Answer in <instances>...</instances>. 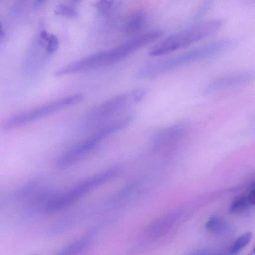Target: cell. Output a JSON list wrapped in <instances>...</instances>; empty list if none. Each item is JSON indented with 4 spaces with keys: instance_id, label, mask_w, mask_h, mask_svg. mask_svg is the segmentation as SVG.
<instances>
[{
    "instance_id": "obj_17",
    "label": "cell",
    "mask_w": 255,
    "mask_h": 255,
    "mask_svg": "<svg viewBox=\"0 0 255 255\" xmlns=\"http://www.w3.org/2000/svg\"><path fill=\"white\" fill-rule=\"evenodd\" d=\"M247 197L250 204L251 205H254L255 204V188L254 183H253L251 186L250 190Z\"/></svg>"
},
{
    "instance_id": "obj_9",
    "label": "cell",
    "mask_w": 255,
    "mask_h": 255,
    "mask_svg": "<svg viewBox=\"0 0 255 255\" xmlns=\"http://www.w3.org/2000/svg\"><path fill=\"white\" fill-rule=\"evenodd\" d=\"M90 240L88 236L81 237L66 246L57 255H77L87 246Z\"/></svg>"
},
{
    "instance_id": "obj_2",
    "label": "cell",
    "mask_w": 255,
    "mask_h": 255,
    "mask_svg": "<svg viewBox=\"0 0 255 255\" xmlns=\"http://www.w3.org/2000/svg\"><path fill=\"white\" fill-rule=\"evenodd\" d=\"M223 23L220 19L196 23L166 38L155 46L149 54L157 56L188 47L215 33L221 28Z\"/></svg>"
},
{
    "instance_id": "obj_8",
    "label": "cell",
    "mask_w": 255,
    "mask_h": 255,
    "mask_svg": "<svg viewBox=\"0 0 255 255\" xmlns=\"http://www.w3.org/2000/svg\"><path fill=\"white\" fill-rule=\"evenodd\" d=\"M252 70H245L218 78L211 82L205 88L206 94H212L236 87L248 83L254 77Z\"/></svg>"
},
{
    "instance_id": "obj_15",
    "label": "cell",
    "mask_w": 255,
    "mask_h": 255,
    "mask_svg": "<svg viewBox=\"0 0 255 255\" xmlns=\"http://www.w3.org/2000/svg\"><path fill=\"white\" fill-rule=\"evenodd\" d=\"M46 49L49 53L55 52L58 48L59 40L58 38L53 34H49L47 39Z\"/></svg>"
},
{
    "instance_id": "obj_13",
    "label": "cell",
    "mask_w": 255,
    "mask_h": 255,
    "mask_svg": "<svg viewBox=\"0 0 255 255\" xmlns=\"http://www.w3.org/2000/svg\"><path fill=\"white\" fill-rule=\"evenodd\" d=\"M145 20V15L143 13H137L127 24L126 30L131 33L138 31L144 24Z\"/></svg>"
},
{
    "instance_id": "obj_19",
    "label": "cell",
    "mask_w": 255,
    "mask_h": 255,
    "mask_svg": "<svg viewBox=\"0 0 255 255\" xmlns=\"http://www.w3.org/2000/svg\"><path fill=\"white\" fill-rule=\"evenodd\" d=\"M49 36L48 32L45 30H42L40 33V38L42 41H46L47 38Z\"/></svg>"
},
{
    "instance_id": "obj_18",
    "label": "cell",
    "mask_w": 255,
    "mask_h": 255,
    "mask_svg": "<svg viewBox=\"0 0 255 255\" xmlns=\"http://www.w3.org/2000/svg\"><path fill=\"white\" fill-rule=\"evenodd\" d=\"M210 5V4L208 2L204 3V4L201 6L200 9L198 11L196 16L199 17L205 13L206 11L209 8Z\"/></svg>"
},
{
    "instance_id": "obj_6",
    "label": "cell",
    "mask_w": 255,
    "mask_h": 255,
    "mask_svg": "<svg viewBox=\"0 0 255 255\" xmlns=\"http://www.w3.org/2000/svg\"><path fill=\"white\" fill-rule=\"evenodd\" d=\"M84 98L83 94H73L33 110L12 116L0 124V130L8 131L27 125L46 115L75 105Z\"/></svg>"
},
{
    "instance_id": "obj_5",
    "label": "cell",
    "mask_w": 255,
    "mask_h": 255,
    "mask_svg": "<svg viewBox=\"0 0 255 255\" xmlns=\"http://www.w3.org/2000/svg\"><path fill=\"white\" fill-rule=\"evenodd\" d=\"M132 120L133 116L128 115L101 128L61 155L56 165L63 168L72 164L104 139L128 126Z\"/></svg>"
},
{
    "instance_id": "obj_11",
    "label": "cell",
    "mask_w": 255,
    "mask_h": 255,
    "mask_svg": "<svg viewBox=\"0 0 255 255\" xmlns=\"http://www.w3.org/2000/svg\"><path fill=\"white\" fill-rule=\"evenodd\" d=\"M205 227L207 230L214 233L223 232L227 227L226 223L216 216L211 217L206 222Z\"/></svg>"
},
{
    "instance_id": "obj_1",
    "label": "cell",
    "mask_w": 255,
    "mask_h": 255,
    "mask_svg": "<svg viewBox=\"0 0 255 255\" xmlns=\"http://www.w3.org/2000/svg\"><path fill=\"white\" fill-rule=\"evenodd\" d=\"M234 44L231 39H219L196 47L178 55L151 63L137 73L140 78H154L187 64L219 55Z\"/></svg>"
},
{
    "instance_id": "obj_10",
    "label": "cell",
    "mask_w": 255,
    "mask_h": 255,
    "mask_svg": "<svg viewBox=\"0 0 255 255\" xmlns=\"http://www.w3.org/2000/svg\"><path fill=\"white\" fill-rule=\"evenodd\" d=\"M252 233L247 232L239 237L230 247L229 252L230 255L237 254L243 248L246 247L251 241Z\"/></svg>"
},
{
    "instance_id": "obj_14",
    "label": "cell",
    "mask_w": 255,
    "mask_h": 255,
    "mask_svg": "<svg viewBox=\"0 0 255 255\" xmlns=\"http://www.w3.org/2000/svg\"><path fill=\"white\" fill-rule=\"evenodd\" d=\"M54 12L57 15H60L71 18H76L78 17V13L75 10L65 4H61L58 5Z\"/></svg>"
},
{
    "instance_id": "obj_16",
    "label": "cell",
    "mask_w": 255,
    "mask_h": 255,
    "mask_svg": "<svg viewBox=\"0 0 255 255\" xmlns=\"http://www.w3.org/2000/svg\"><path fill=\"white\" fill-rule=\"evenodd\" d=\"M145 90L143 88H138L133 91L132 92V96L133 100L135 102H139L145 94Z\"/></svg>"
},
{
    "instance_id": "obj_7",
    "label": "cell",
    "mask_w": 255,
    "mask_h": 255,
    "mask_svg": "<svg viewBox=\"0 0 255 255\" xmlns=\"http://www.w3.org/2000/svg\"><path fill=\"white\" fill-rule=\"evenodd\" d=\"M127 100L126 94L113 97L91 110L85 116V121L91 123L108 118L124 107Z\"/></svg>"
},
{
    "instance_id": "obj_12",
    "label": "cell",
    "mask_w": 255,
    "mask_h": 255,
    "mask_svg": "<svg viewBox=\"0 0 255 255\" xmlns=\"http://www.w3.org/2000/svg\"><path fill=\"white\" fill-rule=\"evenodd\" d=\"M251 206L247 197L240 196L235 198L230 206L229 210L233 213H241L247 210Z\"/></svg>"
},
{
    "instance_id": "obj_22",
    "label": "cell",
    "mask_w": 255,
    "mask_h": 255,
    "mask_svg": "<svg viewBox=\"0 0 255 255\" xmlns=\"http://www.w3.org/2000/svg\"><path fill=\"white\" fill-rule=\"evenodd\" d=\"M36 255V254H32V255Z\"/></svg>"
},
{
    "instance_id": "obj_21",
    "label": "cell",
    "mask_w": 255,
    "mask_h": 255,
    "mask_svg": "<svg viewBox=\"0 0 255 255\" xmlns=\"http://www.w3.org/2000/svg\"><path fill=\"white\" fill-rule=\"evenodd\" d=\"M255 248H254L252 252H251L249 254H247V255H255Z\"/></svg>"
},
{
    "instance_id": "obj_4",
    "label": "cell",
    "mask_w": 255,
    "mask_h": 255,
    "mask_svg": "<svg viewBox=\"0 0 255 255\" xmlns=\"http://www.w3.org/2000/svg\"><path fill=\"white\" fill-rule=\"evenodd\" d=\"M144 39L137 36L111 49L97 52L69 64L70 74L84 72L97 67L110 65L144 46Z\"/></svg>"
},
{
    "instance_id": "obj_20",
    "label": "cell",
    "mask_w": 255,
    "mask_h": 255,
    "mask_svg": "<svg viewBox=\"0 0 255 255\" xmlns=\"http://www.w3.org/2000/svg\"><path fill=\"white\" fill-rule=\"evenodd\" d=\"M4 35V29L3 26L0 22V36H3Z\"/></svg>"
},
{
    "instance_id": "obj_3",
    "label": "cell",
    "mask_w": 255,
    "mask_h": 255,
    "mask_svg": "<svg viewBox=\"0 0 255 255\" xmlns=\"http://www.w3.org/2000/svg\"><path fill=\"white\" fill-rule=\"evenodd\" d=\"M119 172L118 168L110 169L87 178L64 193L54 195L49 193L41 203L39 210L46 213L61 211L116 177Z\"/></svg>"
}]
</instances>
